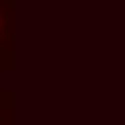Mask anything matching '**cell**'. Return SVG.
<instances>
[{"instance_id":"7a4b0ae2","label":"cell","mask_w":125,"mask_h":125,"mask_svg":"<svg viewBox=\"0 0 125 125\" xmlns=\"http://www.w3.org/2000/svg\"><path fill=\"white\" fill-rule=\"evenodd\" d=\"M17 108V96H13V88H4L0 83V113H13Z\"/></svg>"},{"instance_id":"6da1fadb","label":"cell","mask_w":125,"mask_h":125,"mask_svg":"<svg viewBox=\"0 0 125 125\" xmlns=\"http://www.w3.org/2000/svg\"><path fill=\"white\" fill-rule=\"evenodd\" d=\"M17 67V0H0V71Z\"/></svg>"},{"instance_id":"3957f363","label":"cell","mask_w":125,"mask_h":125,"mask_svg":"<svg viewBox=\"0 0 125 125\" xmlns=\"http://www.w3.org/2000/svg\"><path fill=\"white\" fill-rule=\"evenodd\" d=\"M0 125H17V108L13 113H0Z\"/></svg>"}]
</instances>
